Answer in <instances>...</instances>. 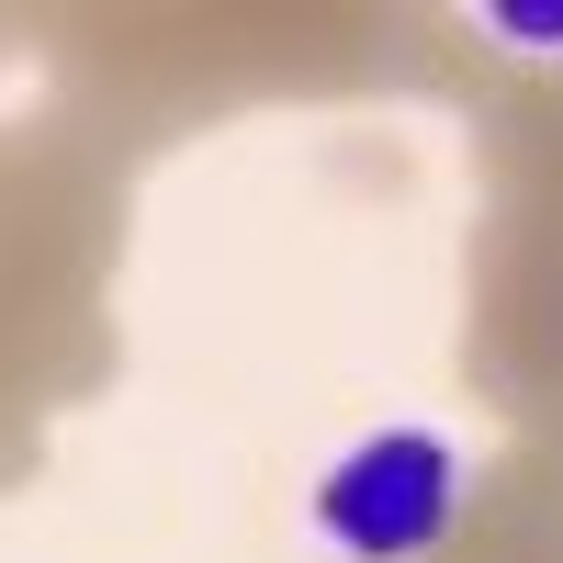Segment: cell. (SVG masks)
<instances>
[{
    "instance_id": "obj_1",
    "label": "cell",
    "mask_w": 563,
    "mask_h": 563,
    "mask_svg": "<svg viewBox=\"0 0 563 563\" xmlns=\"http://www.w3.org/2000/svg\"><path fill=\"white\" fill-rule=\"evenodd\" d=\"M462 519V451L440 429H372L316 474V530L350 563H429Z\"/></svg>"
},
{
    "instance_id": "obj_2",
    "label": "cell",
    "mask_w": 563,
    "mask_h": 563,
    "mask_svg": "<svg viewBox=\"0 0 563 563\" xmlns=\"http://www.w3.org/2000/svg\"><path fill=\"white\" fill-rule=\"evenodd\" d=\"M485 23H496V34H519V45H563V0H496Z\"/></svg>"
}]
</instances>
